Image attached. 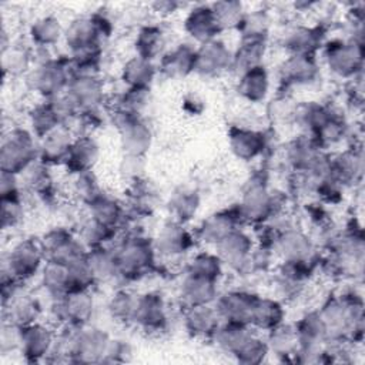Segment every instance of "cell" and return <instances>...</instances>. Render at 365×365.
<instances>
[{
	"mask_svg": "<svg viewBox=\"0 0 365 365\" xmlns=\"http://www.w3.org/2000/svg\"><path fill=\"white\" fill-rule=\"evenodd\" d=\"M0 190H1V200L20 198L17 175L1 171V188Z\"/></svg>",
	"mask_w": 365,
	"mask_h": 365,
	"instance_id": "cell-56",
	"label": "cell"
},
{
	"mask_svg": "<svg viewBox=\"0 0 365 365\" xmlns=\"http://www.w3.org/2000/svg\"><path fill=\"white\" fill-rule=\"evenodd\" d=\"M165 307L157 294L137 297L133 321L145 329H160L165 324Z\"/></svg>",
	"mask_w": 365,
	"mask_h": 365,
	"instance_id": "cell-17",
	"label": "cell"
},
{
	"mask_svg": "<svg viewBox=\"0 0 365 365\" xmlns=\"http://www.w3.org/2000/svg\"><path fill=\"white\" fill-rule=\"evenodd\" d=\"M232 67V54L220 40H211L197 50L195 71L204 76H215Z\"/></svg>",
	"mask_w": 365,
	"mask_h": 365,
	"instance_id": "cell-10",
	"label": "cell"
},
{
	"mask_svg": "<svg viewBox=\"0 0 365 365\" xmlns=\"http://www.w3.org/2000/svg\"><path fill=\"white\" fill-rule=\"evenodd\" d=\"M71 133L63 124L44 135L38 145V160L48 164L64 163L73 144Z\"/></svg>",
	"mask_w": 365,
	"mask_h": 365,
	"instance_id": "cell-15",
	"label": "cell"
},
{
	"mask_svg": "<svg viewBox=\"0 0 365 365\" xmlns=\"http://www.w3.org/2000/svg\"><path fill=\"white\" fill-rule=\"evenodd\" d=\"M319 43V33L315 29L308 27H297L291 30L285 38V46L292 51V54L312 56Z\"/></svg>",
	"mask_w": 365,
	"mask_h": 365,
	"instance_id": "cell-36",
	"label": "cell"
},
{
	"mask_svg": "<svg viewBox=\"0 0 365 365\" xmlns=\"http://www.w3.org/2000/svg\"><path fill=\"white\" fill-rule=\"evenodd\" d=\"M362 41H336L327 48L329 68L342 77H355L362 68Z\"/></svg>",
	"mask_w": 365,
	"mask_h": 365,
	"instance_id": "cell-8",
	"label": "cell"
},
{
	"mask_svg": "<svg viewBox=\"0 0 365 365\" xmlns=\"http://www.w3.org/2000/svg\"><path fill=\"white\" fill-rule=\"evenodd\" d=\"M275 245L284 255L285 261H301L308 259L311 254L309 240L299 231L288 230L278 235Z\"/></svg>",
	"mask_w": 365,
	"mask_h": 365,
	"instance_id": "cell-30",
	"label": "cell"
},
{
	"mask_svg": "<svg viewBox=\"0 0 365 365\" xmlns=\"http://www.w3.org/2000/svg\"><path fill=\"white\" fill-rule=\"evenodd\" d=\"M242 220L262 222L274 211V197L267 190L265 184L254 182L248 187L240 204Z\"/></svg>",
	"mask_w": 365,
	"mask_h": 365,
	"instance_id": "cell-12",
	"label": "cell"
},
{
	"mask_svg": "<svg viewBox=\"0 0 365 365\" xmlns=\"http://www.w3.org/2000/svg\"><path fill=\"white\" fill-rule=\"evenodd\" d=\"M215 247L218 252L217 255L221 259V262L228 264L231 268L240 269L247 262H250L252 241L242 231H238V230L231 231L222 240H220L215 244Z\"/></svg>",
	"mask_w": 365,
	"mask_h": 365,
	"instance_id": "cell-11",
	"label": "cell"
},
{
	"mask_svg": "<svg viewBox=\"0 0 365 365\" xmlns=\"http://www.w3.org/2000/svg\"><path fill=\"white\" fill-rule=\"evenodd\" d=\"M257 301V295L244 291H231L217 299L215 309L220 319H224L225 322L250 325Z\"/></svg>",
	"mask_w": 365,
	"mask_h": 365,
	"instance_id": "cell-9",
	"label": "cell"
},
{
	"mask_svg": "<svg viewBox=\"0 0 365 365\" xmlns=\"http://www.w3.org/2000/svg\"><path fill=\"white\" fill-rule=\"evenodd\" d=\"M130 346L124 342V341H111L107 345L106 354L103 356V361H110V362H121V361H127V355H130Z\"/></svg>",
	"mask_w": 365,
	"mask_h": 365,
	"instance_id": "cell-55",
	"label": "cell"
},
{
	"mask_svg": "<svg viewBox=\"0 0 365 365\" xmlns=\"http://www.w3.org/2000/svg\"><path fill=\"white\" fill-rule=\"evenodd\" d=\"M155 76V67L151 60L135 56L130 58L123 67V80L128 87L148 88Z\"/></svg>",
	"mask_w": 365,
	"mask_h": 365,
	"instance_id": "cell-32",
	"label": "cell"
},
{
	"mask_svg": "<svg viewBox=\"0 0 365 365\" xmlns=\"http://www.w3.org/2000/svg\"><path fill=\"white\" fill-rule=\"evenodd\" d=\"M211 10L221 31L225 29H238L245 14L240 1H217L211 4Z\"/></svg>",
	"mask_w": 365,
	"mask_h": 365,
	"instance_id": "cell-43",
	"label": "cell"
},
{
	"mask_svg": "<svg viewBox=\"0 0 365 365\" xmlns=\"http://www.w3.org/2000/svg\"><path fill=\"white\" fill-rule=\"evenodd\" d=\"M268 352V344L261 341L259 338L251 335L234 354L240 362L244 364H257L264 359Z\"/></svg>",
	"mask_w": 365,
	"mask_h": 365,
	"instance_id": "cell-51",
	"label": "cell"
},
{
	"mask_svg": "<svg viewBox=\"0 0 365 365\" xmlns=\"http://www.w3.org/2000/svg\"><path fill=\"white\" fill-rule=\"evenodd\" d=\"M192 244V238L181 222H168L163 227L157 238V248L165 255H180Z\"/></svg>",
	"mask_w": 365,
	"mask_h": 365,
	"instance_id": "cell-26",
	"label": "cell"
},
{
	"mask_svg": "<svg viewBox=\"0 0 365 365\" xmlns=\"http://www.w3.org/2000/svg\"><path fill=\"white\" fill-rule=\"evenodd\" d=\"M114 123L120 131L124 150L131 157H141L151 145V131L148 125L133 114L117 108L114 113Z\"/></svg>",
	"mask_w": 365,
	"mask_h": 365,
	"instance_id": "cell-4",
	"label": "cell"
},
{
	"mask_svg": "<svg viewBox=\"0 0 365 365\" xmlns=\"http://www.w3.org/2000/svg\"><path fill=\"white\" fill-rule=\"evenodd\" d=\"M3 307L4 315H7L9 318V324H13L19 328H24L27 325L34 324L41 311L37 299L24 294H17Z\"/></svg>",
	"mask_w": 365,
	"mask_h": 365,
	"instance_id": "cell-22",
	"label": "cell"
},
{
	"mask_svg": "<svg viewBox=\"0 0 365 365\" xmlns=\"http://www.w3.org/2000/svg\"><path fill=\"white\" fill-rule=\"evenodd\" d=\"M187 331L198 338L215 336L220 328V315L215 308L208 305L188 307L184 317Z\"/></svg>",
	"mask_w": 365,
	"mask_h": 365,
	"instance_id": "cell-19",
	"label": "cell"
},
{
	"mask_svg": "<svg viewBox=\"0 0 365 365\" xmlns=\"http://www.w3.org/2000/svg\"><path fill=\"white\" fill-rule=\"evenodd\" d=\"M282 318L284 309L278 301L269 298H258L254 308L251 324L259 329L269 332L271 329L282 324Z\"/></svg>",
	"mask_w": 365,
	"mask_h": 365,
	"instance_id": "cell-35",
	"label": "cell"
},
{
	"mask_svg": "<svg viewBox=\"0 0 365 365\" xmlns=\"http://www.w3.org/2000/svg\"><path fill=\"white\" fill-rule=\"evenodd\" d=\"M87 259L91 267V271L97 278H110L117 275V264H115V252L106 250L104 247L90 248L87 251Z\"/></svg>",
	"mask_w": 365,
	"mask_h": 365,
	"instance_id": "cell-41",
	"label": "cell"
},
{
	"mask_svg": "<svg viewBox=\"0 0 365 365\" xmlns=\"http://www.w3.org/2000/svg\"><path fill=\"white\" fill-rule=\"evenodd\" d=\"M30 56L24 48L9 47L3 50V71L10 74H20L29 67Z\"/></svg>",
	"mask_w": 365,
	"mask_h": 365,
	"instance_id": "cell-52",
	"label": "cell"
},
{
	"mask_svg": "<svg viewBox=\"0 0 365 365\" xmlns=\"http://www.w3.org/2000/svg\"><path fill=\"white\" fill-rule=\"evenodd\" d=\"M268 348H271L279 355L295 352L298 348V336L295 328L279 324L278 327L271 329Z\"/></svg>",
	"mask_w": 365,
	"mask_h": 365,
	"instance_id": "cell-45",
	"label": "cell"
},
{
	"mask_svg": "<svg viewBox=\"0 0 365 365\" xmlns=\"http://www.w3.org/2000/svg\"><path fill=\"white\" fill-rule=\"evenodd\" d=\"M74 192L88 207L103 195L100 184L91 171L77 174L74 182Z\"/></svg>",
	"mask_w": 365,
	"mask_h": 365,
	"instance_id": "cell-49",
	"label": "cell"
},
{
	"mask_svg": "<svg viewBox=\"0 0 365 365\" xmlns=\"http://www.w3.org/2000/svg\"><path fill=\"white\" fill-rule=\"evenodd\" d=\"M36 160H38V147L33 134L27 130L14 128L3 140L0 150L1 171L19 175Z\"/></svg>",
	"mask_w": 365,
	"mask_h": 365,
	"instance_id": "cell-1",
	"label": "cell"
},
{
	"mask_svg": "<svg viewBox=\"0 0 365 365\" xmlns=\"http://www.w3.org/2000/svg\"><path fill=\"white\" fill-rule=\"evenodd\" d=\"M317 74V64L312 56L292 54L281 67L282 80L287 83L301 84L311 81Z\"/></svg>",
	"mask_w": 365,
	"mask_h": 365,
	"instance_id": "cell-29",
	"label": "cell"
},
{
	"mask_svg": "<svg viewBox=\"0 0 365 365\" xmlns=\"http://www.w3.org/2000/svg\"><path fill=\"white\" fill-rule=\"evenodd\" d=\"M67 91L76 100L80 111L98 108L103 101V84L97 76H73Z\"/></svg>",
	"mask_w": 365,
	"mask_h": 365,
	"instance_id": "cell-16",
	"label": "cell"
},
{
	"mask_svg": "<svg viewBox=\"0 0 365 365\" xmlns=\"http://www.w3.org/2000/svg\"><path fill=\"white\" fill-rule=\"evenodd\" d=\"M21 202L20 198L1 200V225L3 228L16 225L21 218Z\"/></svg>",
	"mask_w": 365,
	"mask_h": 365,
	"instance_id": "cell-54",
	"label": "cell"
},
{
	"mask_svg": "<svg viewBox=\"0 0 365 365\" xmlns=\"http://www.w3.org/2000/svg\"><path fill=\"white\" fill-rule=\"evenodd\" d=\"M185 30L192 38L202 44L215 40L221 31L211 6L194 7L185 19Z\"/></svg>",
	"mask_w": 365,
	"mask_h": 365,
	"instance_id": "cell-18",
	"label": "cell"
},
{
	"mask_svg": "<svg viewBox=\"0 0 365 365\" xmlns=\"http://www.w3.org/2000/svg\"><path fill=\"white\" fill-rule=\"evenodd\" d=\"M154 261V252L151 244L138 235L131 237L123 242L115 251L117 275L135 279L144 275Z\"/></svg>",
	"mask_w": 365,
	"mask_h": 365,
	"instance_id": "cell-2",
	"label": "cell"
},
{
	"mask_svg": "<svg viewBox=\"0 0 365 365\" xmlns=\"http://www.w3.org/2000/svg\"><path fill=\"white\" fill-rule=\"evenodd\" d=\"M188 274L217 281L221 275V259L218 255L207 252L198 254L191 259L188 265Z\"/></svg>",
	"mask_w": 365,
	"mask_h": 365,
	"instance_id": "cell-46",
	"label": "cell"
},
{
	"mask_svg": "<svg viewBox=\"0 0 365 365\" xmlns=\"http://www.w3.org/2000/svg\"><path fill=\"white\" fill-rule=\"evenodd\" d=\"M71 60H44L31 76L33 88L48 100L67 90L71 80Z\"/></svg>",
	"mask_w": 365,
	"mask_h": 365,
	"instance_id": "cell-3",
	"label": "cell"
},
{
	"mask_svg": "<svg viewBox=\"0 0 365 365\" xmlns=\"http://www.w3.org/2000/svg\"><path fill=\"white\" fill-rule=\"evenodd\" d=\"M54 336L48 328L41 324H31L20 328V349L29 361H38L50 354Z\"/></svg>",
	"mask_w": 365,
	"mask_h": 365,
	"instance_id": "cell-14",
	"label": "cell"
},
{
	"mask_svg": "<svg viewBox=\"0 0 365 365\" xmlns=\"http://www.w3.org/2000/svg\"><path fill=\"white\" fill-rule=\"evenodd\" d=\"M238 30L242 33V38L264 40L268 31V17L262 11L244 14Z\"/></svg>",
	"mask_w": 365,
	"mask_h": 365,
	"instance_id": "cell-48",
	"label": "cell"
},
{
	"mask_svg": "<svg viewBox=\"0 0 365 365\" xmlns=\"http://www.w3.org/2000/svg\"><path fill=\"white\" fill-rule=\"evenodd\" d=\"M242 220L240 208L237 211H221L211 217H208L200 230L201 238L207 242L217 244L220 240H222L227 234L237 230L238 221Z\"/></svg>",
	"mask_w": 365,
	"mask_h": 365,
	"instance_id": "cell-23",
	"label": "cell"
},
{
	"mask_svg": "<svg viewBox=\"0 0 365 365\" xmlns=\"http://www.w3.org/2000/svg\"><path fill=\"white\" fill-rule=\"evenodd\" d=\"M114 234H115L114 228L103 225L90 217V220L83 225L81 241L84 242V245L90 248L104 247V244L108 242Z\"/></svg>",
	"mask_w": 365,
	"mask_h": 365,
	"instance_id": "cell-47",
	"label": "cell"
},
{
	"mask_svg": "<svg viewBox=\"0 0 365 365\" xmlns=\"http://www.w3.org/2000/svg\"><path fill=\"white\" fill-rule=\"evenodd\" d=\"M33 41L40 47H48L56 44L63 36L60 21L53 16H44L36 20L30 29Z\"/></svg>",
	"mask_w": 365,
	"mask_h": 365,
	"instance_id": "cell-38",
	"label": "cell"
},
{
	"mask_svg": "<svg viewBox=\"0 0 365 365\" xmlns=\"http://www.w3.org/2000/svg\"><path fill=\"white\" fill-rule=\"evenodd\" d=\"M90 211L93 220L114 230L123 218V208L120 204L104 194L90 205Z\"/></svg>",
	"mask_w": 365,
	"mask_h": 365,
	"instance_id": "cell-39",
	"label": "cell"
},
{
	"mask_svg": "<svg viewBox=\"0 0 365 365\" xmlns=\"http://www.w3.org/2000/svg\"><path fill=\"white\" fill-rule=\"evenodd\" d=\"M94 304L88 294V289L68 292L61 297H56L53 311L56 317L74 328H83L93 315Z\"/></svg>",
	"mask_w": 365,
	"mask_h": 365,
	"instance_id": "cell-6",
	"label": "cell"
},
{
	"mask_svg": "<svg viewBox=\"0 0 365 365\" xmlns=\"http://www.w3.org/2000/svg\"><path fill=\"white\" fill-rule=\"evenodd\" d=\"M295 331L298 336V346L304 351V354L318 349L319 344L328 336L327 327L319 312L308 314L304 317L295 327Z\"/></svg>",
	"mask_w": 365,
	"mask_h": 365,
	"instance_id": "cell-24",
	"label": "cell"
},
{
	"mask_svg": "<svg viewBox=\"0 0 365 365\" xmlns=\"http://www.w3.org/2000/svg\"><path fill=\"white\" fill-rule=\"evenodd\" d=\"M43 258L46 257L41 245L31 240H24L10 251L3 269L16 279L26 281L38 272Z\"/></svg>",
	"mask_w": 365,
	"mask_h": 365,
	"instance_id": "cell-5",
	"label": "cell"
},
{
	"mask_svg": "<svg viewBox=\"0 0 365 365\" xmlns=\"http://www.w3.org/2000/svg\"><path fill=\"white\" fill-rule=\"evenodd\" d=\"M362 174V157L355 151H346L329 161L328 175L338 184L355 181Z\"/></svg>",
	"mask_w": 365,
	"mask_h": 365,
	"instance_id": "cell-28",
	"label": "cell"
},
{
	"mask_svg": "<svg viewBox=\"0 0 365 365\" xmlns=\"http://www.w3.org/2000/svg\"><path fill=\"white\" fill-rule=\"evenodd\" d=\"M147 97H148V90L147 88H134L128 87V90L121 96L118 108L133 113V114H140V111L145 107L147 104Z\"/></svg>",
	"mask_w": 365,
	"mask_h": 365,
	"instance_id": "cell-53",
	"label": "cell"
},
{
	"mask_svg": "<svg viewBox=\"0 0 365 365\" xmlns=\"http://www.w3.org/2000/svg\"><path fill=\"white\" fill-rule=\"evenodd\" d=\"M200 198L197 192L191 190L175 191L170 200V210L177 222H185L191 220L198 210Z\"/></svg>",
	"mask_w": 365,
	"mask_h": 365,
	"instance_id": "cell-40",
	"label": "cell"
},
{
	"mask_svg": "<svg viewBox=\"0 0 365 365\" xmlns=\"http://www.w3.org/2000/svg\"><path fill=\"white\" fill-rule=\"evenodd\" d=\"M181 298L187 307L208 305L217 298V281L187 272L181 284Z\"/></svg>",
	"mask_w": 365,
	"mask_h": 365,
	"instance_id": "cell-21",
	"label": "cell"
},
{
	"mask_svg": "<svg viewBox=\"0 0 365 365\" xmlns=\"http://www.w3.org/2000/svg\"><path fill=\"white\" fill-rule=\"evenodd\" d=\"M137 297L127 291H117L108 302V311L115 321H133Z\"/></svg>",
	"mask_w": 365,
	"mask_h": 365,
	"instance_id": "cell-50",
	"label": "cell"
},
{
	"mask_svg": "<svg viewBox=\"0 0 365 365\" xmlns=\"http://www.w3.org/2000/svg\"><path fill=\"white\" fill-rule=\"evenodd\" d=\"M30 124L33 128V133L38 137L43 138L57 127L63 124L60 115L56 113L50 101H46L43 104H38L34 107V110L30 114Z\"/></svg>",
	"mask_w": 365,
	"mask_h": 365,
	"instance_id": "cell-37",
	"label": "cell"
},
{
	"mask_svg": "<svg viewBox=\"0 0 365 365\" xmlns=\"http://www.w3.org/2000/svg\"><path fill=\"white\" fill-rule=\"evenodd\" d=\"M232 153L241 160H252L264 150V135L254 130L232 128L230 134Z\"/></svg>",
	"mask_w": 365,
	"mask_h": 365,
	"instance_id": "cell-27",
	"label": "cell"
},
{
	"mask_svg": "<svg viewBox=\"0 0 365 365\" xmlns=\"http://www.w3.org/2000/svg\"><path fill=\"white\" fill-rule=\"evenodd\" d=\"M154 7L157 11H161V13H164V11L173 13L178 7V4L174 1H160V3H154Z\"/></svg>",
	"mask_w": 365,
	"mask_h": 365,
	"instance_id": "cell-57",
	"label": "cell"
},
{
	"mask_svg": "<svg viewBox=\"0 0 365 365\" xmlns=\"http://www.w3.org/2000/svg\"><path fill=\"white\" fill-rule=\"evenodd\" d=\"M110 338L97 328H78L70 336V355L78 362L103 361Z\"/></svg>",
	"mask_w": 365,
	"mask_h": 365,
	"instance_id": "cell-7",
	"label": "cell"
},
{
	"mask_svg": "<svg viewBox=\"0 0 365 365\" xmlns=\"http://www.w3.org/2000/svg\"><path fill=\"white\" fill-rule=\"evenodd\" d=\"M20 175L23 178V182L37 194L48 192L51 187V178L47 164L41 160H36L34 163H31Z\"/></svg>",
	"mask_w": 365,
	"mask_h": 365,
	"instance_id": "cell-44",
	"label": "cell"
},
{
	"mask_svg": "<svg viewBox=\"0 0 365 365\" xmlns=\"http://www.w3.org/2000/svg\"><path fill=\"white\" fill-rule=\"evenodd\" d=\"M163 46V33L157 26L143 27L135 37V50L137 56L153 60Z\"/></svg>",
	"mask_w": 365,
	"mask_h": 365,
	"instance_id": "cell-42",
	"label": "cell"
},
{
	"mask_svg": "<svg viewBox=\"0 0 365 365\" xmlns=\"http://www.w3.org/2000/svg\"><path fill=\"white\" fill-rule=\"evenodd\" d=\"M197 50L188 44H180L161 60V70L168 77H184L195 70Z\"/></svg>",
	"mask_w": 365,
	"mask_h": 365,
	"instance_id": "cell-25",
	"label": "cell"
},
{
	"mask_svg": "<svg viewBox=\"0 0 365 365\" xmlns=\"http://www.w3.org/2000/svg\"><path fill=\"white\" fill-rule=\"evenodd\" d=\"M67 46L73 54L84 53L88 50L100 48L101 34L93 17H78L71 21L64 33Z\"/></svg>",
	"mask_w": 365,
	"mask_h": 365,
	"instance_id": "cell-13",
	"label": "cell"
},
{
	"mask_svg": "<svg viewBox=\"0 0 365 365\" xmlns=\"http://www.w3.org/2000/svg\"><path fill=\"white\" fill-rule=\"evenodd\" d=\"M43 285L53 297H61L73 291L68 267L58 262H50L43 268Z\"/></svg>",
	"mask_w": 365,
	"mask_h": 365,
	"instance_id": "cell-34",
	"label": "cell"
},
{
	"mask_svg": "<svg viewBox=\"0 0 365 365\" xmlns=\"http://www.w3.org/2000/svg\"><path fill=\"white\" fill-rule=\"evenodd\" d=\"M98 153V145L90 135H78L73 141L64 164L71 173H87L91 171L93 165L96 164Z\"/></svg>",
	"mask_w": 365,
	"mask_h": 365,
	"instance_id": "cell-20",
	"label": "cell"
},
{
	"mask_svg": "<svg viewBox=\"0 0 365 365\" xmlns=\"http://www.w3.org/2000/svg\"><path fill=\"white\" fill-rule=\"evenodd\" d=\"M238 91L242 97L252 103H258L265 98L268 93V74L264 66H257L241 74Z\"/></svg>",
	"mask_w": 365,
	"mask_h": 365,
	"instance_id": "cell-31",
	"label": "cell"
},
{
	"mask_svg": "<svg viewBox=\"0 0 365 365\" xmlns=\"http://www.w3.org/2000/svg\"><path fill=\"white\" fill-rule=\"evenodd\" d=\"M265 51L264 40L258 38H242L237 53L232 54V67L241 74L261 66V58Z\"/></svg>",
	"mask_w": 365,
	"mask_h": 365,
	"instance_id": "cell-33",
	"label": "cell"
}]
</instances>
